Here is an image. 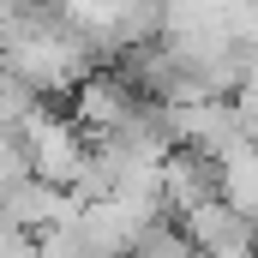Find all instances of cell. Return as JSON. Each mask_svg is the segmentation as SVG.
<instances>
[{"instance_id": "1", "label": "cell", "mask_w": 258, "mask_h": 258, "mask_svg": "<svg viewBox=\"0 0 258 258\" xmlns=\"http://www.w3.org/2000/svg\"><path fill=\"white\" fill-rule=\"evenodd\" d=\"M18 138H24V150H30V174L54 180L66 192L84 180V168H90V132L78 126L72 114H48V108H42Z\"/></svg>"}, {"instance_id": "2", "label": "cell", "mask_w": 258, "mask_h": 258, "mask_svg": "<svg viewBox=\"0 0 258 258\" xmlns=\"http://www.w3.org/2000/svg\"><path fill=\"white\" fill-rule=\"evenodd\" d=\"M174 150H198L210 162H222L234 144H246V114L240 102H162Z\"/></svg>"}, {"instance_id": "3", "label": "cell", "mask_w": 258, "mask_h": 258, "mask_svg": "<svg viewBox=\"0 0 258 258\" xmlns=\"http://www.w3.org/2000/svg\"><path fill=\"white\" fill-rule=\"evenodd\" d=\"M180 234H186L204 258H252V252H258L252 222H246V216H240L222 192L204 198L198 210H186V216H180Z\"/></svg>"}, {"instance_id": "4", "label": "cell", "mask_w": 258, "mask_h": 258, "mask_svg": "<svg viewBox=\"0 0 258 258\" xmlns=\"http://www.w3.org/2000/svg\"><path fill=\"white\" fill-rule=\"evenodd\" d=\"M222 192V180H216V162L210 156H198V150H174L168 156V210L174 216H186L198 210L204 198Z\"/></svg>"}, {"instance_id": "5", "label": "cell", "mask_w": 258, "mask_h": 258, "mask_svg": "<svg viewBox=\"0 0 258 258\" xmlns=\"http://www.w3.org/2000/svg\"><path fill=\"white\" fill-rule=\"evenodd\" d=\"M216 180H222V198H228L246 222H258V144L252 138L234 144V150L216 162Z\"/></svg>"}, {"instance_id": "6", "label": "cell", "mask_w": 258, "mask_h": 258, "mask_svg": "<svg viewBox=\"0 0 258 258\" xmlns=\"http://www.w3.org/2000/svg\"><path fill=\"white\" fill-rule=\"evenodd\" d=\"M42 108H48V102H42V96H36V90H30L12 66L0 60V126H6V132H24Z\"/></svg>"}, {"instance_id": "7", "label": "cell", "mask_w": 258, "mask_h": 258, "mask_svg": "<svg viewBox=\"0 0 258 258\" xmlns=\"http://www.w3.org/2000/svg\"><path fill=\"white\" fill-rule=\"evenodd\" d=\"M24 174H30V150H24V138L0 126V192H6V186H18Z\"/></svg>"}, {"instance_id": "8", "label": "cell", "mask_w": 258, "mask_h": 258, "mask_svg": "<svg viewBox=\"0 0 258 258\" xmlns=\"http://www.w3.org/2000/svg\"><path fill=\"white\" fill-rule=\"evenodd\" d=\"M0 258H36V234H24L6 210H0Z\"/></svg>"}, {"instance_id": "9", "label": "cell", "mask_w": 258, "mask_h": 258, "mask_svg": "<svg viewBox=\"0 0 258 258\" xmlns=\"http://www.w3.org/2000/svg\"><path fill=\"white\" fill-rule=\"evenodd\" d=\"M252 258H258V252H252Z\"/></svg>"}]
</instances>
